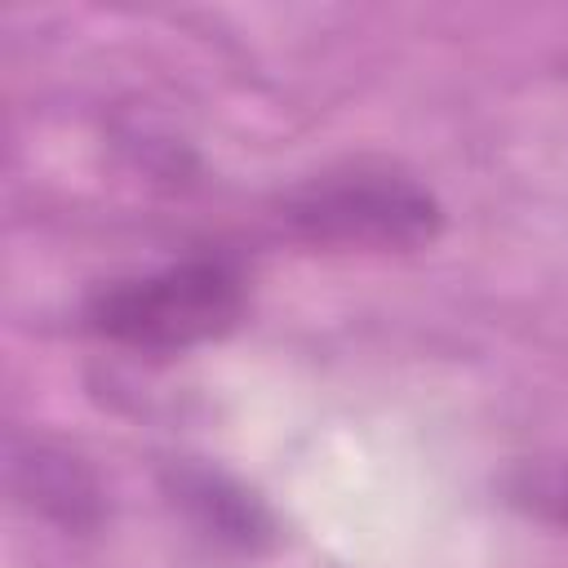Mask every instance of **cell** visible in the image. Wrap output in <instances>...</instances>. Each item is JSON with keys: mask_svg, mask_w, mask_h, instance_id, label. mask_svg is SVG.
<instances>
[{"mask_svg": "<svg viewBox=\"0 0 568 568\" xmlns=\"http://www.w3.org/2000/svg\"><path fill=\"white\" fill-rule=\"evenodd\" d=\"M510 506L568 532V462H532L506 479Z\"/></svg>", "mask_w": 568, "mask_h": 568, "instance_id": "5", "label": "cell"}, {"mask_svg": "<svg viewBox=\"0 0 568 568\" xmlns=\"http://www.w3.org/2000/svg\"><path fill=\"white\" fill-rule=\"evenodd\" d=\"M280 222L288 235L324 248L408 253L439 235L444 209L426 182L395 164H337L280 195Z\"/></svg>", "mask_w": 568, "mask_h": 568, "instance_id": "2", "label": "cell"}, {"mask_svg": "<svg viewBox=\"0 0 568 568\" xmlns=\"http://www.w3.org/2000/svg\"><path fill=\"white\" fill-rule=\"evenodd\" d=\"M169 501L213 541L235 550H266L275 541V519L257 493L209 462H173L164 470Z\"/></svg>", "mask_w": 568, "mask_h": 568, "instance_id": "3", "label": "cell"}, {"mask_svg": "<svg viewBox=\"0 0 568 568\" xmlns=\"http://www.w3.org/2000/svg\"><path fill=\"white\" fill-rule=\"evenodd\" d=\"M248 311V280L226 253H191L89 293L84 328L138 355H186L226 337Z\"/></svg>", "mask_w": 568, "mask_h": 568, "instance_id": "1", "label": "cell"}, {"mask_svg": "<svg viewBox=\"0 0 568 568\" xmlns=\"http://www.w3.org/2000/svg\"><path fill=\"white\" fill-rule=\"evenodd\" d=\"M13 493L62 528H93L102 519V488L93 470L58 444L31 439L13 448Z\"/></svg>", "mask_w": 568, "mask_h": 568, "instance_id": "4", "label": "cell"}]
</instances>
